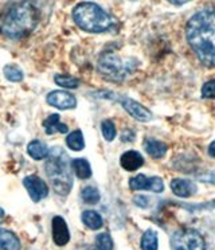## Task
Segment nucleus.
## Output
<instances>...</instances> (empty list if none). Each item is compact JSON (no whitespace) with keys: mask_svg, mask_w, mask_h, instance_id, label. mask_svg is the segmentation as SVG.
<instances>
[{"mask_svg":"<svg viewBox=\"0 0 215 250\" xmlns=\"http://www.w3.org/2000/svg\"><path fill=\"white\" fill-rule=\"evenodd\" d=\"M209 153H210V156H211V158H215V142H213L211 144H210Z\"/></svg>","mask_w":215,"mask_h":250,"instance_id":"473e14b6","label":"nucleus"},{"mask_svg":"<svg viewBox=\"0 0 215 250\" xmlns=\"http://www.w3.org/2000/svg\"><path fill=\"white\" fill-rule=\"evenodd\" d=\"M39 11L30 0H22L0 17V33L10 39H23L35 30Z\"/></svg>","mask_w":215,"mask_h":250,"instance_id":"f03ea898","label":"nucleus"},{"mask_svg":"<svg viewBox=\"0 0 215 250\" xmlns=\"http://www.w3.org/2000/svg\"><path fill=\"white\" fill-rule=\"evenodd\" d=\"M97 250H113V239L109 233H101L96 237Z\"/></svg>","mask_w":215,"mask_h":250,"instance_id":"a878e982","label":"nucleus"},{"mask_svg":"<svg viewBox=\"0 0 215 250\" xmlns=\"http://www.w3.org/2000/svg\"><path fill=\"white\" fill-rule=\"evenodd\" d=\"M23 186L26 187L28 195L34 202H41L48 195V187L46 182L35 175H28L23 179Z\"/></svg>","mask_w":215,"mask_h":250,"instance_id":"0eeeda50","label":"nucleus"},{"mask_svg":"<svg viewBox=\"0 0 215 250\" xmlns=\"http://www.w3.org/2000/svg\"><path fill=\"white\" fill-rule=\"evenodd\" d=\"M71 169L74 171L75 176L81 180L89 179L91 176L90 163L86 159H74L71 162Z\"/></svg>","mask_w":215,"mask_h":250,"instance_id":"f3484780","label":"nucleus"},{"mask_svg":"<svg viewBox=\"0 0 215 250\" xmlns=\"http://www.w3.org/2000/svg\"><path fill=\"white\" fill-rule=\"evenodd\" d=\"M184 207H187L188 210H190V208H200V210H203V208H214L215 201L210 202V203H206V205H194V206H184Z\"/></svg>","mask_w":215,"mask_h":250,"instance_id":"c85d7f7f","label":"nucleus"},{"mask_svg":"<svg viewBox=\"0 0 215 250\" xmlns=\"http://www.w3.org/2000/svg\"><path fill=\"white\" fill-rule=\"evenodd\" d=\"M73 19L81 30L93 34L108 33L117 24L114 18L90 1L77 4L73 10Z\"/></svg>","mask_w":215,"mask_h":250,"instance_id":"20e7f679","label":"nucleus"},{"mask_svg":"<svg viewBox=\"0 0 215 250\" xmlns=\"http://www.w3.org/2000/svg\"><path fill=\"white\" fill-rule=\"evenodd\" d=\"M121 140L123 142H133L134 140V135L132 131H124L123 132V136H121Z\"/></svg>","mask_w":215,"mask_h":250,"instance_id":"7c9ffc66","label":"nucleus"},{"mask_svg":"<svg viewBox=\"0 0 215 250\" xmlns=\"http://www.w3.org/2000/svg\"><path fill=\"white\" fill-rule=\"evenodd\" d=\"M44 172L57 194L69 195L73 187V172L69 156L64 148L53 147L48 151L44 162Z\"/></svg>","mask_w":215,"mask_h":250,"instance_id":"7ed1b4c3","label":"nucleus"},{"mask_svg":"<svg viewBox=\"0 0 215 250\" xmlns=\"http://www.w3.org/2000/svg\"><path fill=\"white\" fill-rule=\"evenodd\" d=\"M66 144L71 151H82L85 148V139H84L82 131L77 129L69 133V136L66 137Z\"/></svg>","mask_w":215,"mask_h":250,"instance_id":"aec40b11","label":"nucleus"},{"mask_svg":"<svg viewBox=\"0 0 215 250\" xmlns=\"http://www.w3.org/2000/svg\"><path fill=\"white\" fill-rule=\"evenodd\" d=\"M171 4H173V6H183V4H186V3H188L190 0H168Z\"/></svg>","mask_w":215,"mask_h":250,"instance_id":"2f4dec72","label":"nucleus"},{"mask_svg":"<svg viewBox=\"0 0 215 250\" xmlns=\"http://www.w3.org/2000/svg\"><path fill=\"white\" fill-rule=\"evenodd\" d=\"M199 178L203 182H210V183H214L215 185V172H207V174L200 175Z\"/></svg>","mask_w":215,"mask_h":250,"instance_id":"c756f323","label":"nucleus"},{"mask_svg":"<svg viewBox=\"0 0 215 250\" xmlns=\"http://www.w3.org/2000/svg\"><path fill=\"white\" fill-rule=\"evenodd\" d=\"M159 239L153 230H147L141 237V250H157Z\"/></svg>","mask_w":215,"mask_h":250,"instance_id":"412c9836","label":"nucleus"},{"mask_svg":"<svg viewBox=\"0 0 215 250\" xmlns=\"http://www.w3.org/2000/svg\"><path fill=\"white\" fill-rule=\"evenodd\" d=\"M120 164L127 171H136L144 164V159L136 151H127V152L121 155Z\"/></svg>","mask_w":215,"mask_h":250,"instance_id":"ddd939ff","label":"nucleus"},{"mask_svg":"<svg viewBox=\"0 0 215 250\" xmlns=\"http://www.w3.org/2000/svg\"><path fill=\"white\" fill-rule=\"evenodd\" d=\"M148 201H150V199H148V198L144 195H136L133 198L134 205H137L139 207H143V208H145V207L150 205V202Z\"/></svg>","mask_w":215,"mask_h":250,"instance_id":"cd10ccee","label":"nucleus"},{"mask_svg":"<svg viewBox=\"0 0 215 250\" xmlns=\"http://www.w3.org/2000/svg\"><path fill=\"white\" fill-rule=\"evenodd\" d=\"M121 105L123 108L128 112L133 119L139 120V121H143V123H147V121H150L152 120V113H150L148 109L143 106L141 104L136 103L134 100H130V98H124L121 101Z\"/></svg>","mask_w":215,"mask_h":250,"instance_id":"9d476101","label":"nucleus"},{"mask_svg":"<svg viewBox=\"0 0 215 250\" xmlns=\"http://www.w3.org/2000/svg\"><path fill=\"white\" fill-rule=\"evenodd\" d=\"M139 66V61L134 58H121L112 50L104 51L98 58V71L112 81H124Z\"/></svg>","mask_w":215,"mask_h":250,"instance_id":"39448f33","label":"nucleus"},{"mask_svg":"<svg viewBox=\"0 0 215 250\" xmlns=\"http://www.w3.org/2000/svg\"><path fill=\"white\" fill-rule=\"evenodd\" d=\"M186 38L196 58L204 66L215 67V10L194 14L186 26Z\"/></svg>","mask_w":215,"mask_h":250,"instance_id":"f257e3e1","label":"nucleus"},{"mask_svg":"<svg viewBox=\"0 0 215 250\" xmlns=\"http://www.w3.org/2000/svg\"><path fill=\"white\" fill-rule=\"evenodd\" d=\"M144 148L147 153L155 159L163 158L167 153V149H168V147H167L164 143L160 142V140H156V139H152V137L145 140Z\"/></svg>","mask_w":215,"mask_h":250,"instance_id":"2eb2a0df","label":"nucleus"},{"mask_svg":"<svg viewBox=\"0 0 215 250\" xmlns=\"http://www.w3.org/2000/svg\"><path fill=\"white\" fill-rule=\"evenodd\" d=\"M81 196H82L84 202H85V203H89V205H96V203H98V201H100V198H101L100 191L97 190L96 187H91V186L85 187V188L82 190V192H81Z\"/></svg>","mask_w":215,"mask_h":250,"instance_id":"5701e85b","label":"nucleus"},{"mask_svg":"<svg viewBox=\"0 0 215 250\" xmlns=\"http://www.w3.org/2000/svg\"><path fill=\"white\" fill-rule=\"evenodd\" d=\"M101 131H102V136L107 142H113L114 137H116V126L113 124L112 120H104L101 124Z\"/></svg>","mask_w":215,"mask_h":250,"instance_id":"393cba45","label":"nucleus"},{"mask_svg":"<svg viewBox=\"0 0 215 250\" xmlns=\"http://www.w3.org/2000/svg\"><path fill=\"white\" fill-rule=\"evenodd\" d=\"M81 250H96V249H93V248H82Z\"/></svg>","mask_w":215,"mask_h":250,"instance_id":"f704fd0d","label":"nucleus"},{"mask_svg":"<svg viewBox=\"0 0 215 250\" xmlns=\"http://www.w3.org/2000/svg\"><path fill=\"white\" fill-rule=\"evenodd\" d=\"M4 76L11 82H22L24 78L21 69L15 65L4 66Z\"/></svg>","mask_w":215,"mask_h":250,"instance_id":"b1692460","label":"nucleus"},{"mask_svg":"<svg viewBox=\"0 0 215 250\" xmlns=\"http://www.w3.org/2000/svg\"><path fill=\"white\" fill-rule=\"evenodd\" d=\"M53 241L54 244L58 246H64L70 241V231L67 228V223L64 222L62 217L53 218Z\"/></svg>","mask_w":215,"mask_h":250,"instance_id":"9b49d317","label":"nucleus"},{"mask_svg":"<svg viewBox=\"0 0 215 250\" xmlns=\"http://www.w3.org/2000/svg\"><path fill=\"white\" fill-rule=\"evenodd\" d=\"M0 250H21V241L12 231L0 228Z\"/></svg>","mask_w":215,"mask_h":250,"instance_id":"4468645a","label":"nucleus"},{"mask_svg":"<svg viewBox=\"0 0 215 250\" xmlns=\"http://www.w3.org/2000/svg\"><path fill=\"white\" fill-rule=\"evenodd\" d=\"M48 105L54 108H58L61 110L66 109H74L77 106V98L71 93L64 92V90H54L50 92L46 97Z\"/></svg>","mask_w":215,"mask_h":250,"instance_id":"1a4fd4ad","label":"nucleus"},{"mask_svg":"<svg viewBox=\"0 0 215 250\" xmlns=\"http://www.w3.org/2000/svg\"><path fill=\"white\" fill-rule=\"evenodd\" d=\"M54 81L57 85L62 87H66V89H77L80 86V81L71 76H64V74H57L54 77Z\"/></svg>","mask_w":215,"mask_h":250,"instance_id":"4be33fe9","label":"nucleus"},{"mask_svg":"<svg viewBox=\"0 0 215 250\" xmlns=\"http://www.w3.org/2000/svg\"><path fill=\"white\" fill-rule=\"evenodd\" d=\"M27 152L31 156L34 160H42L47 156V147L43 144L41 140H32L28 146H27Z\"/></svg>","mask_w":215,"mask_h":250,"instance_id":"6ab92c4d","label":"nucleus"},{"mask_svg":"<svg viewBox=\"0 0 215 250\" xmlns=\"http://www.w3.org/2000/svg\"><path fill=\"white\" fill-rule=\"evenodd\" d=\"M171 250H206V242L196 230L179 229L172 234Z\"/></svg>","mask_w":215,"mask_h":250,"instance_id":"423d86ee","label":"nucleus"},{"mask_svg":"<svg viewBox=\"0 0 215 250\" xmlns=\"http://www.w3.org/2000/svg\"><path fill=\"white\" fill-rule=\"evenodd\" d=\"M3 217H4V210L0 207V218H3Z\"/></svg>","mask_w":215,"mask_h":250,"instance_id":"72a5a7b5","label":"nucleus"},{"mask_svg":"<svg viewBox=\"0 0 215 250\" xmlns=\"http://www.w3.org/2000/svg\"><path fill=\"white\" fill-rule=\"evenodd\" d=\"M202 97L203 98H215V80L206 82L202 87Z\"/></svg>","mask_w":215,"mask_h":250,"instance_id":"bb28decb","label":"nucleus"},{"mask_svg":"<svg viewBox=\"0 0 215 250\" xmlns=\"http://www.w3.org/2000/svg\"><path fill=\"white\" fill-rule=\"evenodd\" d=\"M196 185L190 179H173L171 182V190L179 198H190L196 192Z\"/></svg>","mask_w":215,"mask_h":250,"instance_id":"f8f14e48","label":"nucleus"},{"mask_svg":"<svg viewBox=\"0 0 215 250\" xmlns=\"http://www.w3.org/2000/svg\"><path fill=\"white\" fill-rule=\"evenodd\" d=\"M129 187L130 190H148L153 192H161L164 190V183L160 178H148L145 175H137L129 180Z\"/></svg>","mask_w":215,"mask_h":250,"instance_id":"6e6552de","label":"nucleus"},{"mask_svg":"<svg viewBox=\"0 0 215 250\" xmlns=\"http://www.w3.org/2000/svg\"><path fill=\"white\" fill-rule=\"evenodd\" d=\"M82 222L85 223L86 228L91 229V230H98L104 225L102 217L94 210H86L82 212Z\"/></svg>","mask_w":215,"mask_h":250,"instance_id":"a211bd4d","label":"nucleus"},{"mask_svg":"<svg viewBox=\"0 0 215 250\" xmlns=\"http://www.w3.org/2000/svg\"><path fill=\"white\" fill-rule=\"evenodd\" d=\"M43 126H44V131H46L47 135H53L55 132L67 133V125L61 123V116L59 114H51V116H48L47 119L44 120Z\"/></svg>","mask_w":215,"mask_h":250,"instance_id":"dca6fc26","label":"nucleus"}]
</instances>
